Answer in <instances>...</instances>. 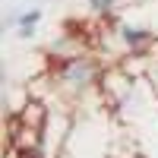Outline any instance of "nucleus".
<instances>
[{
	"label": "nucleus",
	"mask_w": 158,
	"mask_h": 158,
	"mask_svg": "<svg viewBox=\"0 0 158 158\" xmlns=\"http://www.w3.org/2000/svg\"><path fill=\"white\" fill-rule=\"evenodd\" d=\"M101 76H104V63L95 54H76V57H67V60H57L48 70L51 85L70 101L85 98L89 92H98Z\"/></svg>",
	"instance_id": "1"
},
{
	"label": "nucleus",
	"mask_w": 158,
	"mask_h": 158,
	"mask_svg": "<svg viewBox=\"0 0 158 158\" xmlns=\"http://www.w3.org/2000/svg\"><path fill=\"white\" fill-rule=\"evenodd\" d=\"M133 89H136V76L130 73L123 63H111L104 67V76H101V85H98V95L108 108H127L130 98H133Z\"/></svg>",
	"instance_id": "2"
},
{
	"label": "nucleus",
	"mask_w": 158,
	"mask_h": 158,
	"mask_svg": "<svg viewBox=\"0 0 158 158\" xmlns=\"http://www.w3.org/2000/svg\"><path fill=\"white\" fill-rule=\"evenodd\" d=\"M89 3V13L95 19H101V22H108V19H114V10H117V0H85Z\"/></svg>",
	"instance_id": "3"
},
{
	"label": "nucleus",
	"mask_w": 158,
	"mask_h": 158,
	"mask_svg": "<svg viewBox=\"0 0 158 158\" xmlns=\"http://www.w3.org/2000/svg\"><path fill=\"white\" fill-rule=\"evenodd\" d=\"M149 82V89H152V95L158 98V54H152V60H149V67H146V76H142Z\"/></svg>",
	"instance_id": "4"
},
{
	"label": "nucleus",
	"mask_w": 158,
	"mask_h": 158,
	"mask_svg": "<svg viewBox=\"0 0 158 158\" xmlns=\"http://www.w3.org/2000/svg\"><path fill=\"white\" fill-rule=\"evenodd\" d=\"M155 54H158V51H155Z\"/></svg>",
	"instance_id": "5"
}]
</instances>
